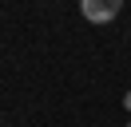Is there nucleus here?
<instances>
[{"mask_svg": "<svg viewBox=\"0 0 131 127\" xmlns=\"http://www.w3.org/2000/svg\"><path fill=\"white\" fill-rule=\"evenodd\" d=\"M127 127H131V123H127Z\"/></svg>", "mask_w": 131, "mask_h": 127, "instance_id": "3", "label": "nucleus"}, {"mask_svg": "<svg viewBox=\"0 0 131 127\" xmlns=\"http://www.w3.org/2000/svg\"><path fill=\"white\" fill-rule=\"evenodd\" d=\"M123 107H127V111H131V91H127V95H123Z\"/></svg>", "mask_w": 131, "mask_h": 127, "instance_id": "2", "label": "nucleus"}, {"mask_svg": "<svg viewBox=\"0 0 131 127\" xmlns=\"http://www.w3.org/2000/svg\"><path fill=\"white\" fill-rule=\"evenodd\" d=\"M119 8H123V0H80L83 20H91V24H111L119 16Z\"/></svg>", "mask_w": 131, "mask_h": 127, "instance_id": "1", "label": "nucleus"}]
</instances>
